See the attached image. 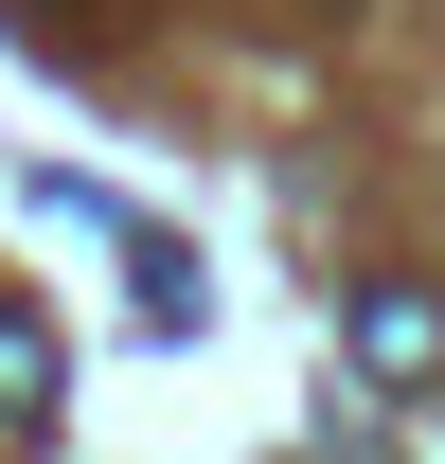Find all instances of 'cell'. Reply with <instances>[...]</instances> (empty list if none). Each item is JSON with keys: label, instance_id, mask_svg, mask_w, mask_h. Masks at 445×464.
I'll return each instance as SVG.
<instances>
[{"label": "cell", "instance_id": "obj_3", "mask_svg": "<svg viewBox=\"0 0 445 464\" xmlns=\"http://www.w3.org/2000/svg\"><path fill=\"white\" fill-rule=\"evenodd\" d=\"M321 464H374V447H321Z\"/></svg>", "mask_w": 445, "mask_h": 464}, {"label": "cell", "instance_id": "obj_1", "mask_svg": "<svg viewBox=\"0 0 445 464\" xmlns=\"http://www.w3.org/2000/svg\"><path fill=\"white\" fill-rule=\"evenodd\" d=\"M356 375H374V393L445 375V304H428V286H356Z\"/></svg>", "mask_w": 445, "mask_h": 464}, {"label": "cell", "instance_id": "obj_2", "mask_svg": "<svg viewBox=\"0 0 445 464\" xmlns=\"http://www.w3.org/2000/svg\"><path fill=\"white\" fill-rule=\"evenodd\" d=\"M36 429H54V322L0 304V447H36Z\"/></svg>", "mask_w": 445, "mask_h": 464}]
</instances>
